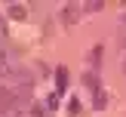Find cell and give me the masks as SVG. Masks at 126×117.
Instances as JSON below:
<instances>
[{
  "label": "cell",
  "mask_w": 126,
  "mask_h": 117,
  "mask_svg": "<svg viewBox=\"0 0 126 117\" xmlns=\"http://www.w3.org/2000/svg\"><path fill=\"white\" fill-rule=\"evenodd\" d=\"M34 117H46V111H43L40 105H37V108H34Z\"/></svg>",
  "instance_id": "9"
},
{
  "label": "cell",
  "mask_w": 126,
  "mask_h": 117,
  "mask_svg": "<svg viewBox=\"0 0 126 117\" xmlns=\"http://www.w3.org/2000/svg\"><path fill=\"white\" fill-rule=\"evenodd\" d=\"M77 16H80L77 6H65V9H62V22H65V25H74V22H77Z\"/></svg>",
  "instance_id": "1"
},
{
  "label": "cell",
  "mask_w": 126,
  "mask_h": 117,
  "mask_svg": "<svg viewBox=\"0 0 126 117\" xmlns=\"http://www.w3.org/2000/svg\"><path fill=\"white\" fill-rule=\"evenodd\" d=\"M55 86H59V92H65V86H68V71H65V68L55 71Z\"/></svg>",
  "instance_id": "3"
},
{
  "label": "cell",
  "mask_w": 126,
  "mask_h": 117,
  "mask_svg": "<svg viewBox=\"0 0 126 117\" xmlns=\"http://www.w3.org/2000/svg\"><path fill=\"white\" fill-rule=\"evenodd\" d=\"M98 59H102V46H95V49L89 52V62H92V65H98Z\"/></svg>",
  "instance_id": "7"
},
{
  "label": "cell",
  "mask_w": 126,
  "mask_h": 117,
  "mask_svg": "<svg viewBox=\"0 0 126 117\" xmlns=\"http://www.w3.org/2000/svg\"><path fill=\"white\" fill-rule=\"evenodd\" d=\"M123 71H126V62H123Z\"/></svg>",
  "instance_id": "11"
},
{
  "label": "cell",
  "mask_w": 126,
  "mask_h": 117,
  "mask_svg": "<svg viewBox=\"0 0 126 117\" xmlns=\"http://www.w3.org/2000/svg\"><path fill=\"white\" fill-rule=\"evenodd\" d=\"M92 105H95V108H105V105H108V96H105V89H102V86H98V89H95V96H92Z\"/></svg>",
  "instance_id": "4"
},
{
  "label": "cell",
  "mask_w": 126,
  "mask_h": 117,
  "mask_svg": "<svg viewBox=\"0 0 126 117\" xmlns=\"http://www.w3.org/2000/svg\"><path fill=\"white\" fill-rule=\"evenodd\" d=\"M68 111H71V114H80V102H77V99H71V102H68Z\"/></svg>",
  "instance_id": "8"
},
{
  "label": "cell",
  "mask_w": 126,
  "mask_h": 117,
  "mask_svg": "<svg viewBox=\"0 0 126 117\" xmlns=\"http://www.w3.org/2000/svg\"><path fill=\"white\" fill-rule=\"evenodd\" d=\"M102 6H105L102 0H89V3H86L83 9H86V12H98V9H102Z\"/></svg>",
  "instance_id": "6"
},
{
  "label": "cell",
  "mask_w": 126,
  "mask_h": 117,
  "mask_svg": "<svg viewBox=\"0 0 126 117\" xmlns=\"http://www.w3.org/2000/svg\"><path fill=\"white\" fill-rule=\"evenodd\" d=\"M25 16H28V9H25L22 3H9V18H18V22H22Z\"/></svg>",
  "instance_id": "2"
},
{
  "label": "cell",
  "mask_w": 126,
  "mask_h": 117,
  "mask_svg": "<svg viewBox=\"0 0 126 117\" xmlns=\"http://www.w3.org/2000/svg\"><path fill=\"white\" fill-rule=\"evenodd\" d=\"M83 83L95 92V89H98V77H95V71H86V74H83Z\"/></svg>",
  "instance_id": "5"
},
{
  "label": "cell",
  "mask_w": 126,
  "mask_h": 117,
  "mask_svg": "<svg viewBox=\"0 0 126 117\" xmlns=\"http://www.w3.org/2000/svg\"><path fill=\"white\" fill-rule=\"evenodd\" d=\"M123 25H126V16H123Z\"/></svg>",
  "instance_id": "12"
},
{
  "label": "cell",
  "mask_w": 126,
  "mask_h": 117,
  "mask_svg": "<svg viewBox=\"0 0 126 117\" xmlns=\"http://www.w3.org/2000/svg\"><path fill=\"white\" fill-rule=\"evenodd\" d=\"M0 65H3V49H0Z\"/></svg>",
  "instance_id": "10"
}]
</instances>
